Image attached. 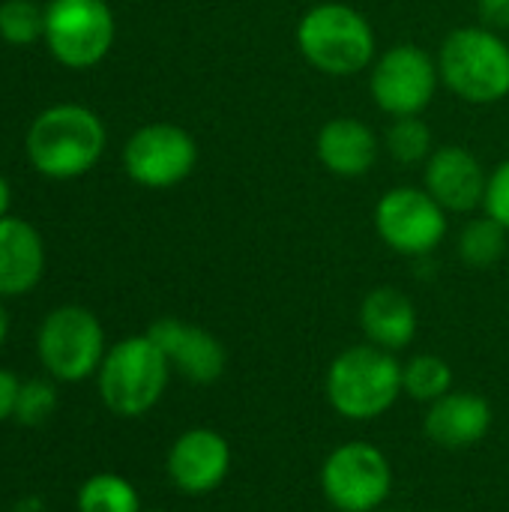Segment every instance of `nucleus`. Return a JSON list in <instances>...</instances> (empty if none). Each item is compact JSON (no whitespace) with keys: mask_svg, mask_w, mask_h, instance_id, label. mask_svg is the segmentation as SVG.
<instances>
[{"mask_svg":"<svg viewBox=\"0 0 509 512\" xmlns=\"http://www.w3.org/2000/svg\"><path fill=\"white\" fill-rule=\"evenodd\" d=\"M375 231L393 252L420 258L447 237V210L426 189L396 186L375 207Z\"/></svg>","mask_w":509,"mask_h":512,"instance_id":"9d476101","label":"nucleus"},{"mask_svg":"<svg viewBox=\"0 0 509 512\" xmlns=\"http://www.w3.org/2000/svg\"><path fill=\"white\" fill-rule=\"evenodd\" d=\"M360 327H363L369 345H378V348L396 354V351L408 348L417 336V309L405 291L381 285L363 297Z\"/></svg>","mask_w":509,"mask_h":512,"instance_id":"a211bd4d","label":"nucleus"},{"mask_svg":"<svg viewBox=\"0 0 509 512\" xmlns=\"http://www.w3.org/2000/svg\"><path fill=\"white\" fill-rule=\"evenodd\" d=\"M54 411H57V390L51 381L33 378L21 384L18 405H15V420L21 426H42Z\"/></svg>","mask_w":509,"mask_h":512,"instance_id":"b1692460","label":"nucleus"},{"mask_svg":"<svg viewBox=\"0 0 509 512\" xmlns=\"http://www.w3.org/2000/svg\"><path fill=\"white\" fill-rule=\"evenodd\" d=\"M9 207H12V189H9L6 177L0 174V219L9 216Z\"/></svg>","mask_w":509,"mask_h":512,"instance_id":"cd10ccee","label":"nucleus"},{"mask_svg":"<svg viewBox=\"0 0 509 512\" xmlns=\"http://www.w3.org/2000/svg\"><path fill=\"white\" fill-rule=\"evenodd\" d=\"M507 237L509 231L495 222L492 216H480V219H471L465 228H462V237H459V255L468 267H495L504 255H507Z\"/></svg>","mask_w":509,"mask_h":512,"instance_id":"aec40b11","label":"nucleus"},{"mask_svg":"<svg viewBox=\"0 0 509 512\" xmlns=\"http://www.w3.org/2000/svg\"><path fill=\"white\" fill-rule=\"evenodd\" d=\"M423 180H426V192L447 213H471L486 201L489 174L483 171L480 159L459 144L438 147L426 159Z\"/></svg>","mask_w":509,"mask_h":512,"instance_id":"4468645a","label":"nucleus"},{"mask_svg":"<svg viewBox=\"0 0 509 512\" xmlns=\"http://www.w3.org/2000/svg\"><path fill=\"white\" fill-rule=\"evenodd\" d=\"M477 12L483 27L489 30H509V0H477Z\"/></svg>","mask_w":509,"mask_h":512,"instance_id":"a878e982","label":"nucleus"},{"mask_svg":"<svg viewBox=\"0 0 509 512\" xmlns=\"http://www.w3.org/2000/svg\"><path fill=\"white\" fill-rule=\"evenodd\" d=\"M147 336L162 348L171 369L180 372L192 384H216L225 372V348L222 342L189 321L180 318H159L150 324Z\"/></svg>","mask_w":509,"mask_h":512,"instance_id":"ddd939ff","label":"nucleus"},{"mask_svg":"<svg viewBox=\"0 0 509 512\" xmlns=\"http://www.w3.org/2000/svg\"><path fill=\"white\" fill-rule=\"evenodd\" d=\"M378 512H381V510H378ZM387 512H390V510H387Z\"/></svg>","mask_w":509,"mask_h":512,"instance_id":"7c9ffc66","label":"nucleus"},{"mask_svg":"<svg viewBox=\"0 0 509 512\" xmlns=\"http://www.w3.org/2000/svg\"><path fill=\"white\" fill-rule=\"evenodd\" d=\"M483 207H486V216H492L495 222H501L509 231V159L489 174Z\"/></svg>","mask_w":509,"mask_h":512,"instance_id":"393cba45","label":"nucleus"},{"mask_svg":"<svg viewBox=\"0 0 509 512\" xmlns=\"http://www.w3.org/2000/svg\"><path fill=\"white\" fill-rule=\"evenodd\" d=\"M441 81L471 105H495L509 96V45L483 24L453 30L438 51Z\"/></svg>","mask_w":509,"mask_h":512,"instance_id":"20e7f679","label":"nucleus"},{"mask_svg":"<svg viewBox=\"0 0 509 512\" xmlns=\"http://www.w3.org/2000/svg\"><path fill=\"white\" fill-rule=\"evenodd\" d=\"M18 393H21V381L9 369H0V420L15 417Z\"/></svg>","mask_w":509,"mask_h":512,"instance_id":"bb28decb","label":"nucleus"},{"mask_svg":"<svg viewBox=\"0 0 509 512\" xmlns=\"http://www.w3.org/2000/svg\"><path fill=\"white\" fill-rule=\"evenodd\" d=\"M378 138L375 132L357 117H336L327 120L318 132L315 153L321 165L336 177H363L378 162Z\"/></svg>","mask_w":509,"mask_h":512,"instance_id":"f3484780","label":"nucleus"},{"mask_svg":"<svg viewBox=\"0 0 509 512\" xmlns=\"http://www.w3.org/2000/svg\"><path fill=\"white\" fill-rule=\"evenodd\" d=\"M297 45L309 66L324 75L348 78L375 60V30L363 12L348 3H318L297 24Z\"/></svg>","mask_w":509,"mask_h":512,"instance_id":"7ed1b4c3","label":"nucleus"},{"mask_svg":"<svg viewBox=\"0 0 509 512\" xmlns=\"http://www.w3.org/2000/svg\"><path fill=\"white\" fill-rule=\"evenodd\" d=\"M36 351L51 378L78 384L99 372L108 351L105 330L90 309L60 306L45 315L36 336Z\"/></svg>","mask_w":509,"mask_h":512,"instance_id":"0eeeda50","label":"nucleus"},{"mask_svg":"<svg viewBox=\"0 0 509 512\" xmlns=\"http://www.w3.org/2000/svg\"><path fill=\"white\" fill-rule=\"evenodd\" d=\"M105 144L108 132L99 114L75 102L51 105L36 114L24 138L27 162L48 180L84 177L102 159Z\"/></svg>","mask_w":509,"mask_h":512,"instance_id":"f257e3e1","label":"nucleus"},{"mask_svg":"<svg viewBox=\"0 0 509 512\" xmlns=\"http://www.w3.org/2000/svg\"><path fill=\"white\" fill-rule=\"evenodd\" d=\"M141 512H144V510H141ZM147 512H165V510H147Z\"/></svg>","mask_w":509,"mask_h":512,"instance_id":"c756f323","label":"nucleus"},{"mask_svg":"<svg viewBox=\"0 0 509 512\" xmlns=\"http://www.w3.org/2000/svg\"><path fill=\"white\" fill-rule=\"evenodd\" d=\"M387 150L402 165L426 162L435 153L429 123L420 114L417 117H393V126L387 129Z\"/></svg>","mask_w":509,"mask_h":512,"instance_id":"4be33fe9","label":"nucleus"},{"mask_svg":"<svg viewBox=\"0 0 509 512\" xmlns=\"http://www.w3.org/2000/svg\"><path fill=\"white\" fill-rule=\"evenodd\" d=\"M198 165L195 138L174 123H147L129 135L123 147V168L129 180L144 189H171L183 183Z\"/></svg>","mask_w":509,"mask_h":512,"instance_id":"9b49d317","label":"nucleus"},{"mask_svg":"<svg viewBox=\"0 0 509 512\" xmlns=\"http://www.w3.org/2000/svg\"><path fill=\"white\" fill-rule=\"evenodd\" d=\"M492 429V405L471 390H450L432 402L423 420L426 438L441 450H468Z\"/></svg>","mask_w":509,"mask_h":512,"instance_id":"2eb2a0df","label":"nucleus"},{"mask_svg":"<svg viewBox=\"0 0 509 512\" xmlns=\"http://www.w3.org/2000/svg\"><path fill=\"white\" fill-rule=\"evenodd\" d=\"M117 24L108 0H48L45 45L66 69H90L102 63L114 45Z\"/></svg>","mask_w":509,"mask_h":512,"instance_id":"423d86ee","label":"nucleus"},{"mask_svg":"<svg viewBox=\"0 0 509 512\" xmlns=\"http://www.w3.org/2000/svg\"><path fill=\"white\" fill-rule=\"evenodd\" d=\"M453 390V369L438 354H417L402 366V393L414 402L432 405Z\"/></svg>","mask_w":509,"mask_h":512,"instance_id":"6ab92c4d","label":"nucleus"},{"mask_svg":"<svg viewBox=\"0 0 509 512\" xmlns=\"http://www.w3.org/2000/svg\"><path fill=\"white\" fill-rule=\"evenodd\" d=\"M78 512H141V498L126 477L93 474L78 489Z\"/></svg>","mask_w":509,"mask_h":512,"instance_id":"412c9836","label":"nucleus"},{"mask_svg":"<svg viewBox=\"0 0 509 512\" xmlns=\"http://www.w3.org/2000/svg\"><path fill=\"white\" fill-rule=\"evenodd\" d=\"M6 333H9V315H6V309L0 303V345L6 342Z\"/></svg>","mask_w":509,"mask_h":512,"instance_id":"c85d7f7f","label":"nucleus"},{"mask_svg":"<svg viewBox=\"0 0 509 512\" xmlns=\"http://www.w3.org/2000/svg\"><path fill=\"white\" fill-rule=\"evenodd\" d=\"M42 273H45L42 234L18 216L0 219V300L33 291Z\"/></svg>","mask_w":509,"mask_h":512,"instance_id":"dca6fc26","label":"nucleus"},{"mask_svg":"<svg viewBox=\"0 0 509 512\" xmlns=\"http://www.w3.org/2000/svg\"><path fill=\"white\" fill-rule=\"evenodd\" d=\"M45 36V6L33 0H3L0 3V39L9 45H33Z\"/></svg>","mask_w":509,"mask_h":512,"instance_id":"5701e85b","label":"nucleus"},{"mask_svg":"<svg viewBox=\"0 0 509 512\" xmlns=\"http://www.w3.org/2000/svg\"><path fill=\"white\" fill-rule=\"evenodd\" d=\"M438 81V60L414 42H399L375 60L369 90L384 114L417 117L432 105Z\"/></svg>","mask_w":509,"mask_h":512,"instance_id":"1a4fd4ad","label":"nucleus"},{"mask_svg":"<svg viewBox=\"0 0 509 512\" xmlns=\"http://www.w3.org/2000/svg\"><path fill=\"white\" fill-rule=\"evenodd\" d=\"M324 393L339 417L378 420L402 396V363L378 345H351L330 363Z\"/></svg>","mask_w":509,"mask_h":512,"instance_id":"f03ea898","label":"nucleus"},{"mask_svg":"<svg viewBox=\"0 0 509 512\" xmlns=\"http://www.w3.org/2000/svg\"><path fill=\"white\" fill-rule=\"evenodd\" d=\"M96 375L99 396L108 411L117 417H141L159 405L171 378V363L144 333L111 345Z\"/></svg>","mask_w":509,"mask_h":512,"instance_id":"39448f33","label":"nucleus"},{"mask_svg":"<svg viewBox=\"0 0 509 512\" xmlns=\"http://www.w3.org/2000/svg\"><path fill=\"white\" fill-rule=\"evenodd\" d=\"M321 492L339 512H378L393 492L390 459L366 441L339 444L321 465Z\"/></svg>","mask_w":509,"mask_h":512,"instance_id":"6e6552de","label":"nucleus"},{"mask_svg":"<svg viewBox=\"0 0 509 512\" xmlns=\"http://www.w3.org/2000/svg\"><path fill=\"white\" fill-rule=\"evenodd\" d=\"M165 468L174 489L201 498L225 483L231 471V447L216 429H189L171 444Z\"/></svg>","mask_w":509,"mask_h":512,"instance_id":"f8f14e48","label":"nucleus"}]
</instances>
